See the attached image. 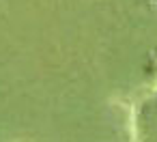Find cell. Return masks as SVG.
<instances>
[{"mask_svg":"<svg viewBox=\"0 0 157 142\" xmlns=\"http://www.w3.org/2000/svg\"><path fill=\"white\" fill-rule=\"evenodd\" d=\"M133 140L157 142V88L142 97L133 110Z\"/></svg>","mask_w":157,"mask_h":142,"instance_id":"1","label":"cell"}]
</instances>
